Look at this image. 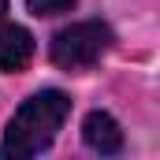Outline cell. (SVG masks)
Listing matches in <instances>:
<instances>
[{"instance_id": "cell-5", "label": "cell", "mask_w": 160, "mask_h": 160, "mask_svg": "<svg viewBox=\"0 0 160 160\" xmlns=\"http://www.w3.org/2000/svg\"><path fill=\"white\" fill-rule=\"evenodd\" d=\"M26 8H30L38 19H41V15L48 19V15H63V11H71L75 0H26Z\"/></svg>"}, {"instance_id": "cell-2", "label": "cell", "mask_w": 160, "mask_h": 160, "mask_svg": "<svg viewBox=\"0 0 160 160\" xmlns=\"http://www.w3.org/2000/svg\"><path fill=\"white\" fill-rule=\"evenodd\" d=\"M112 26L108 22H101V19H82V22H71V26H63L52 45H48V56H52V63L56 67H63V71H86V67H93L108 48H112Z\"/></svg>"}, {"instance_id": "cell-6", "label": "cell", "mask_w": 160, "mask_h": 160, "mask_svg": "<svg viewBox=\"0 0 160 160\" xmlns=\"http://www.w3.org/2000/svg\"><path fill=\"white\" fill-rule=\"evenodd\" d=\"M4 11H8V0H0V19H4Z\"/></svg>"}, {"instance_id": "cell-1", "label": "cell", "mask_w": 160, "mask_h": 160, "mask_svg": "<svg viewBox=\"0 0 160 160\" xmlns=\"http://www.w3.org/2000/svg\"><path fill=\"white\" fill-rule=\"evenodd\" d=\"M71 116V97L63 89H41L19 104L0 138V160H34L45 153Z\"/></svg>"}, {"instance_id": "cell-4", "label": "cell", "mask_w": 160, "mask_h": 160, "mask_svg": "<svg viewBox=\"0 0 160 160\" xmlns=\"http://www.w3.org/2000/svg\"><path fill=\"white\" fill-rule=\"evenodd\" d=\"M34 60V38L26 26L0 22V71H22Z\"/></svg>"}, {"instance_id": "cell-3", "label": "cell", "mask_w": 160, "mask_h": 160, "mask_svg": "<svg viewBox=\"0 0 160 160\" xmlns=\"http://www.w3.org/2000/svg\"><path fill=\"white\" fill-rule=\"evenodd\" d=\"M82 142L97 153V157H119L123 153V130L119 123L112 119L108 112H89L86 119H82Z\"/></svg>"}]
</instances>
